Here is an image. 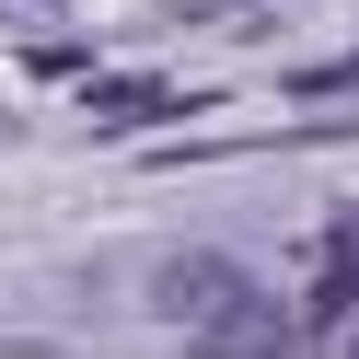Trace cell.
<instances>
[{
    "label": "cell",
    "mask_w": 359,
    "mask_h": 359,
    "mask_svg": "<svg viewBox=\"0 0 359 359\" xmlns=\"http://www.w3.org/2000/svg\"><path fill=\"white\" fill-rule=\"evenodd\" d=\"M151 302H163L174 325H209L220 348H278V336H290L278 313L255 302V278H243L232 255H174V266H163V290H151Z\"/></svg>",
    "instance_id": "cell-1"
},
{
    "label": "cell",
    "mask_w": 359,
    "mask_h": 359,
    "mask_svg": "<svg viewBox=\"0 0 359 359\" xmlns=\"http://www.w3.org/2000/svg\"><path fill=\"white\" fill-rule=\"evenodd\" d=\"M348 313H359V220H336L313 255V325H348Z\"/></svg>",
    "instance_id": "cell-2"
},
{
    "label": "cell",
    "mask_w": 359,
    "mask_h": 359,
    "mask_svg": "<svg viewBox=\"0 0 359 359\" xmlns=\"http://www.w3.org/2000/svg\"><path fill=\"white\" fill-rule=\"evenodd\" d=\"M93 116H104V128H128V116H174V93H163V81H93Z\"/></svg>",
    "instance_id": "cell-3"
}]
</instances>
